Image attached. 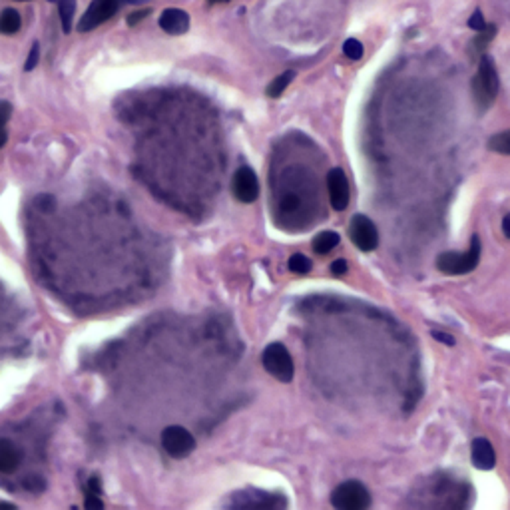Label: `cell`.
I'll return each instance as SVG.
<instances>
[{
  "instance_id": "1",
  "label": "cell",
  "mask_w": 510,
  "mask_h": 510,
  "mask_svg": "<svg viewBox=\"0 0 510 510\" xmlns=\"http://www.w3.org/2000/svg\"><path fill=\"white\" fill-rule=\"evenodd\" d=\"M498 72L491 54H482L478 60V70L473 78V100L478 114H485L498 94Z\"/></svg>"
},
{
  "instance_id": "2",
  "label": "cell",
  "mask_w": 510,
  "mask_h": 510,
  "mask_svg": "<svg viewBox=\"0 0 510 510\" xmlns=\"http://www.w3.org/2000/svg\"><path fill=\"white\" fill-rule=\"evenodd\" d=\"M480 259V237L473 235L467 251H445L436 257V269L445 275H465L474 271Z\"/></svg>"
},
{
  "instance_id": "3",
  "label": "cell",
  "mask_w": 510,
  "mask_h": 510,
  "mask_svg": "<svg viewBox=\"0 0 510 510\" xmlns=\"http://www.w3.org/2000/svg\"><path fill=\"white\" fill-rule=\"evenodd\" d=\"M331 504L339 510H365L371 507V492L359 480H347L333 491Z\"/></svg>"
},
{
  "instance_id": "4",
  "label": "cell",
  "mask_w": 510,
  "mask_h": 510,
  "mask_svg": "<svg viewBox=\"0 0 510 510\" xmlns=\"http://www.w3.org/2000/svg\"><path fill=\"white\" fill-rule=\"evenodd\" d=\"M262 363L271 377H275L279 383H291L295 367H293V359H291L285 345H281V343L267 345L264 355H262Z\"/></svg>"
},
{
  "instance_id": "5",
  "label": "cell",
  "mask_w": 510,
  "mask_h": 510,
  "mask_svg": "<svg viewBox=\"0 0 510 510\" xmlns=\"http://www.w3.org/2000/svg\"><path fill=\"white\" fill-rule=\"evenodd\" d=\"M162 447L173 458H186L195 449V438L188 429L171 425L162 431Z\"/></svg>"
},
{
  "instance_id": "6",
  "label": "cell",
  "mask_w": 510,
  "mask_h": 510,
  "mask_svg": "<svg viewBox=\"0 0 510 510\" xmlns=\"http://www.w3.org/2000/svg\"><path fill=\"white\" fill-rule=\"evenodd\" d=\"M120 6H122L120 0H92V4L88 6V10L84 12V17L78 22V30L80 32L94 30L102 22L112 19Z\"/></svg>"
},
{
  "instance_id": "7",
  "label": "cell",
  "mask_w": 510,
  "mask_h": 510,
  "mask_svg": "<svg viewBox=\"0 0 510 510\" xmlns=\"http://www.w3.org/2000/svg\"><path fill=\"white\" fill-rule=\"evenodd\" d=\"M349 237L361 251H373L379 246L377 226L363 213L353 215L351 226H349Z\"/></svg>"
},
{
  "instance_id": "8",
  "label": "cell",
  "mask_w": 510,
  "mask_h": 510,
  "mask_svg": "<svg viewBox=\"0 0 510 510\" xmlns=\"http://www.w3.org/2000/svg\"><path fill=\"white\" fill-rule=\"evenodd\" d=\"M233 195L242 202V204H253L259 198V182L257 176L251 168H240L233 176Z\"/></svg>"
},
{
  "instance_id": "9",
  "label": "cell",
  "mask_w": 510,
  "mask_h": 510,
  "mask_svg": "<svg viewBox=\"0 0 510 510\" xmlns=\"http://www.w3.org/2000/svg\"><path fill=\"white\" fill-rule=\"evenodd\" d=\"M327 189H329V202H331V208L343 211V209L349 206V180L345 176V171L341 168H333V170L327 173Z\"/></svg>"
},
{
  "instance_id": "10",
  "label": "cell",
  "mask_w": 510,
  "mask_h": 510,
  "mask_svg": "<svg viewBox=\"0 0 510 510\" xmlns=\"http://www.w3.org/2000/svg\"><path fill=\"white\" fill-rule=\"evenodd\" d=\"M473 465L478 471H491L496 465V453L492 449L489 438H474L473 449H471Z\"/></svg>"
},
{
  "instance_id": "11",
  "label": "cell",
  "mask_w": 510,
  "mask_h": 510,
  "mask_svg": "<svg viewBox=\"0 0 510 510\" xmlns=\"http://www.w3.org/2000/svg\"><path fill=\"white\" fill-rule=\"evenodd\" d=\"M160 28L168 34H184L189 28V14L180 8H168L160 17Z\"/></svg>"
},
{
  "instance_id": "12",
  "label": "cell",
  "mask_w": 510,
  "mask_h": 510,
  "mask_svg": "<svg viewBox=\"0 0 510 510\" xmlns=\"http://www.w3.org/2000/svg\"><path fill=\"white\" fill-rule=\"evenodd\" d=\"M20 451L10 440H0V473L10 474L19 469Z\"/></svg>"
},
{
  "instance_id": "13",
  "label": "cell",
  "mask_w": 510,
  "mask_h": 510,
  "mask_svg": "<svg viewBox=\"0 0 510 510\" xmlns=\"http://www.w3.org/2000/svg\"><path fill=\"white\" fill-rule=\"evenodd\" d=\"M339 233H335V231H321L313 240V251L319 253V255H325V253L333 251L335 247L339 246Z\"/></svg>"
},
{
  "instance_id": "14",
  "label": "cell",
  "mask_w": 510,
  "mask_h": 510,
  "mask_svg": "<svg viewBox=\"0 0 510 510\" xmlns=\"http://www.w3.org/2000/svg\"><path fill=\"white\" fill-rule=\"evenodd\" d=\"M20 24H22V20H20V14L17 10H12V8L2 10V14H0V34H17L20 30Z\"/></svg>"
},
{
  "instance_id": "15",
  "label": "cell",
  "mask_w": 510,
  "mask_h": 510,
  "mask_svg": "<svg viewBox=\"0 0 510 510\" xmlns=\"http://www.w3.org/2000/svg\"><path fill=\"white\" fill-rule=\"evenodd\" d=\"M58 4V12H60V22H62V30L70 32L72 30V17L76 10V0H52Z\"/></svg>"
},
{
  "instance_id": "16",
  "label": "cell",
  "mask_w": 510,
  "mask_h": 510,
  "mask_svg": "<svg viewBox=\"0 0 510 510\" xmlns=\"http://www.w3.org/2000/svg\"><path fill=\"white\" fill-rule=\"evenodd\" d=\"M494 36H496V26H494V24H487V26H485L482 30H478V34H476L473 42H471V46H473L474 52H480V54H485L487 46L491 44V40Z\"/></svg>"
},
{
  "instance_id": "17",
  "label": "cell",
  "mask_w": 510,
  "mask_h": 510,
  "mask_svg": "<svg viewBox=\"0 0 510 510\" xmlns=\"http://www.w3.org/2000/svg\"><path fill=\"white\" fill-rule=\"evenodd\" d=\"M293 78H295V72H293V70H287L284 74L277 76L275 80H271V84L267 86V96H269V98H279V96L285 92V88L291 84Z\"/></svg>"
},
{
  "instance_id": "18",
  "label": "cell",
  "mask_w": 510,
  "mask_h": 510,
  "mask_svg": "<svg viewBox=\"0 0 510 510\" xmlns=\"http://www.w3.org/2000/svg\"><path fill=\"white\" fill-rule=\"evenodd\" d=\"M489 150L496 151V153H504L510 156V130L500 134H494L489 140Z\"/></svg>"
},
{
  "instance_id": "19",
  "label": "cell",
  "mask_w": 510,
  "mask_h": 510,
  "mask_svg": "<svg viewBox=\"0 0 510 510\" xmlns=\"http://www.w3.org/2000/svg\"><path fill=\"white\" fill-rule=\"evenodd\" d=\"M289 271H293V273H299V275H305V273H309L311 271V259L307 257V255H303V253H295V255H291L289 257Z\"/></svg>"
},
{
  "instance_id": "20",
  "label": "cell",
  "mask_w": 510,
  "mask_h": 510,
  "mask_svg": "<svg viewBox=\"0 0 510 510\" xmlns=\"http://www.w3.org/2000/svg\"><path fill=\"white\" fill-rule=\"evenodd\" d=\"M363 44H361L357 38H349V40H345V44H343V54L349 58V60H361L363 58Z\"/></svg>"
},
{
  "instance_id": "21",
  "label": "cell",
  "mask_w": 510,
  "mask_h": 510,
  "mask_svg": "<svg viewBox=\"0 0 510 510\" xmlns=\"http://www.w3.org/2000/svg\"><path fill=\"white\" fill-rule=\"evenodd\" d=\"M38 58H40V48H38V42H34L32 48H30V54L26 58V64H24V70H26V72H30V70L36 68Z\"/></svg>"
},
{
  "instance_id": "22",
  "label": "cell",
  "mask_w": 510,
  "mask_h": 510,
  "mask_svg": "<svg viewBox=\"0 0 510 510\" xmlns=\"http://www.w3.org/2000/svg\"><path fill=\"white\" fill-rule=\"evenodd\" d=\"M487 26V22H485V17H482V12H480V8H476L473 12V17L469 19V28H473L474 32H478V30H482Z\"/></svg>"
},
{
  "instance_id": "23",
  "label": "cell",
  "mask_w": 510,
  "mask_h": 510,
  "mask_svg": "<svg viewBox=\"0 0 510 510\" xmlns=\"http://www.w3.org/2000/svg\"><path fill=\"white\" fill-rule=\"evenodd\" d=\"M12 106L8 102H0V130H6V122L10 118Z\"/></svg>"
},
{
  "instance_id": "24",
  "label": "cell",
  "mask_w": 510,
  "mask_h": 510,
  "mask_svg": "<svg viewBox=\"0 0 510 510\" xmlns=\"http://www.w3.org/2000/svg\"><path fill=\"white\" fill-rule=\"evenodd\" d=\"M281 208L285 209V211H295V209L299 208V198L297 195H285L284 200H281Z\"/></svg>"
},
{
  "instance_id": "25",
  "label": "cell",
  "mask_w": 510,
  "mask_h": 510,
  "mask_svg": "<svg viewBox=\"0 0 510 510\" xmlns=\"http://www.w3.org/2000/svg\"><path fill=\"white\" fill-rule=\"evenodd\" d=\"M347 269H349V265H347L345 259H337V262L331 264V273H333L335 277H343V275L347 273Z\"/></svg>"
},
{
  "instance_id": "26",
  "label": "cell",
  "mask_w": 510,
  "mask_h": 510,
  "mask_svg": "<svg viewBox=\"0 0 510 510\" xmlns=\"http://www.w3.org/2000/svg\"><path fill=\"white\" fill-rule=\"evenodd\" d=\"M84 507H86V509L100 510V509H104V502H102L96 494H88V496H86V500H84Z\"/></svg>"
},
{
  "instance_id": "27",
  "label": "cell",
  "mask_w": 510,
  "mask_h": 510,
  "mask_svg": "<svg viewBox=\"0 0 510 510\" xmlns=\"http://www.w3.org/2000/svg\"><path fill=\"white\" fill-rule=\"evenodd\" d=\"M86 492H88V494H96V496L102 494V487H100V478H98V476H92V478L88 480Z\"/></svg>"
},
{
  "instance_id": "28",
  "label": "cell",
  "mask_w": 510,
  "mask_h": 510,
  "mask_svg": "<svg viewBox=\"0 0 510 510\" xmlns=\"http://www.w3.org/2000/svg\"><path fill=\"white\" fill-rule=\"evenodd\" d=\"M148 14H150V10H138V12H132V14L128 17V24H130V26H134V24H138L140 20L146 19Z\"/></svg>"
},
{
  "instance_id": "29",
  "label": "cell",
  "mask_w": 510,
  "mask_h": 510,
  "mask_svg": "<svg viewBox=\"0 0 510 510\" xmlns=\"http://www.w3.org/2000/svg\"><path fill=\"white\" fill-rule=\"evenodd\" d=\"M433 337L438 341H443V343H449V345H454L453 337H449V335H445V333H438V331H433Z\"/></svg>"
},
{
  "instance_id": "30",
  "label": "cell",
  "mask_w": 510,
  "mask_h": 510,
  "mask_svg": "<svg viewBox=\"0 0 510 510\" xmlns=\"http://www.w3.org/2000/svg\"><path fill=\"white\" fill-rule=\"evenodd\" d=\"M502 233H504V235L510 240V213L504 217V220H502Z\"/></svg>"
},
{
  "instance_id": "31",
  "label": "cell",
  "mask_w": 510,
  "mask_h": 510,
  "mask_svg": "<svg viewBox=\"0 0 510 510\" xmlns=\"http://www.w3.org/2000/svg\"><path fill=\"white\" fill-rule=\"evenodd\" d=\"M122 2V6L124 4H140V2H144V0H120Z\"/></svg>"
},
{
  "instance_id": "32",
  "label": "cell",
  "mask_w": 510,
  "mask_h": 510,
  "mask_svg": "<svg viewBox=\"0 0 510 510\" xmlns=\"http://www.w3.org/2000/svg\"><path fill=\"white\" fill-rule=\"evenodd\" d=\"M0 509H10V510H12V509H17V507H14V504H8V502H0Z\"/></svg>"
},
{
  "instance_id": "33",
  "label": "cell",
  "mask_w": 510,
  "mask_h": 510,
  "mask_svg": "<svg viewBox=\"0 0 510 510\" xmlns=\"http://www.w3.org/2000/svg\"><path fill=\"white\" fill-rule=\"evenodd\" d=\"M209 2H229V0H209Z\"/></svg>"
},
{
  "instance_id": "34",
  "label": "cell",
  "mask_w": 510,
  "mask_h": 510,
  "mask_svg": "<svg viewBox=\"0 0 510 510\" xmlns=\"http://www.w3.org/2000/svg\"><path fill=\"white\" fill-rule=\"evenodd\" d=\"M19 2H28V0H19Z\"/></svg>"
}]
</instances>
